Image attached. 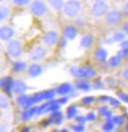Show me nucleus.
Wrapping results in <instances>:
<instances>
[{
  "label": "nucleus",
  "mask_w": 128,
  "mask_h": 132,
  "mask_svg": "<svg viewBox=\"0 0 128 132\" xmlns=\"http://www.w3.org/2000/svg\"><path fill=\"white\" fill-rule=\"evenodd\" d=\"M63 36L66 39H74L77 36V30L74 26H66L63 30Z\"/></svg>",
  "instance_id": "9b49d317"
},
{
  "label": "nucleus",
  "mask_w": 128,
  "mask_h": 132,
  "mask_svg": "<svg viewBox=\"0 0 128 132\" xmlns=\"http://www.w3.org/2000/svg\"><path fill=\"white\" fill-rule=\"evenodd\" d=\"M125 38V33L124 32H115L112 36V40L113 42H122Z\"/></svg>",
  "instance_id": "b1692460"
},
{
  "label": "nucleus",
  "mask_w": 128,
  "mask_h": 132,
  "mask_svg": "<svg viewBox=\"0 0 128 132\" xmlns=\"http://www.w3.org/2000/svg\"><path fill=\"white\" fill-rule=\"evenodd\" d=\"M105 21L109 26H116L122 21V14L119 10H112L108 11L106 15Z\"/></svg>",
  "instance_id": "39448f33"
},
{
  "label": "nucleus",
  "mask_w": 128,
  "mask_h": 132,
  "mask_svg": "<svg viewBox=\"0 0 128 132\" xmlns=\"http://www.w3.org/2000/svg\"><path fill=\"white\" fill-rule=\"evenodd\" d=\"M8 105H9L8 100L6 99L5 97H3V96H0V108L1 109H7Z\"/></svg>",
  "instance_id": "c85d7f7f"
},
{
  "label": "nucleus",
  "mask_w": 128,
  "mask_h": 132,
  "mask_svg": "<svg viewBox=\"0 0 128 132\" xmlns=\"http://www.w3.org/2000/svg\"><path fill=\"white\" fill-rule=\"evenodd\" d=\"M28 71L31 77H38L42 73V67L39 64H32L29 67Z\"/></svg>",
  "instance_id": "4468645a"
},
{
  "label": "nucleus",
  "mask_w": 128,
  "mask_h": 132,
  "mask_svg": "<svg viewBox=\"0 0 128 132\" xmlns=\"http://www.w3.org/2000/svg\"><path fill=\"white\" fill-rule=\"evenodd\" d=\"M86 120H87V118L85 116H78V117H76V121L78 123H81V124H83L84 122H86Z\"/></svg>",
  "instance_id": "f704fd0d"
},
{
  "label": "nucleus",
  "mask_w": 128,
  "mask_h": 132,
  "mask_svg": "<svg viewBox=\"0 0 128 132\" xmlns=\"http://www.w3.org/2000/svg\"><path fill=\"white\" fill-rule=\"evenodd\" d=\"M122 31L125 34H127V35H128V22H125L124 24H123Z\"/></svg>",
  "instance_id": "a19ab883"
},
{
  "label": "nucleus",
  "mask_w": 128,
  "mask_h": 132,
  "mask_svg": "<svg viewBox=\"0 0 128 132\" xmlns=\"http://www.w3.org/2000/svg\"><path fill=\"white\" fill-rule=\"evenodd\" d=\"M113 126H114L113 121H112V120H107V121H106V123L104 124L103 129H104L105 131H110V130H112V129H113Z\"/></svg>",
  "instance_id": "a878e982"
},
{
  "label": "nucleus",
  "mask_w": 128,
  "mask_h": 132,
  "mask_svg": "<svg viewBox=\"0 0 128 132\" xmlns=\"http://www.w3.org/2000/svg\"><path fill=\"white\" fill-rule=\"evenodd\" d=\"M15 35L14 29L9 26H3L0 28V39L2 40H9Z\"/></svg>",
  "instance_id": "1a4fd4ad"
},
{
  "label": "nucleus",
  "mask_w": 128,
  "mask_h": 132,
  "mask_svg": "<svg viewBox=\"0 0 128 132\" xmlns=\"http://www.w3.org/2000/svg\"><path fill=\"white\" fill-rule=\"evenodd\" d=\"M112 121H113V123H114V124L121 125V124H122V122H123V117H122V116H114V117H113Z\"/></svg>",
  "instance_id": "7c9ffc66"
},
{
  "label": "nucleus",
  "mask_w": 128,
  "mask_h": 132,
  "mask_svg": "<svg viewBox=\"0 0 128 132\" xmlns=\"http://www.w3.org/2000/svg\"><path fill=\"white\" fill-rule=\"evenodd\" d=\"M81 46L84 48H89L90 46H92V44H94V37L92 35H84L81 38Z\"/></svg>",
  "instance_id": "ddd939ff"
},
{
  "label": "nucleus",
  "mask_w": 128,
  "mask_h": 132,
  "mask_svg": "<svg viewBox=\"0 0 128 132\" xmlns=\"http://www.w3.org/2000/svg\"><path fill=\"white\" fill-rule=\"evenodd\" d=\"M81 10H82V5L79 0H68L64 2V5L62 7L63 14L68 18H74L78 16Z\"/></svg>",
  "instance_id": "f03ea898"
},
{
  "label": "nucleus",
  "mask_w": 128,
  "mask_h": 132,
  "mask_svg": "<svg viewBox=\"0 0 128 132\" xmlns=\"http://www.w3.org/2000/svg\"><path fill=\"white\" fill-rule=\"evenodd\" d=\"M126 130L128 131V124H127V126H126Z\"/></svg>",
  "instance_id": "37998d69"
},
{
  "label": "nucleus",
  "mask_w": 128,
  "mask_h": 132,
  "mask_svg": "<svg viewBox=\"0 0 128 132\" xmlns=\"http://www.w3.org/2000/svg\"><path fill=\"white\" fill-rule=\"evenodd\" d=\"M58 39H59L58 33L55 31H49V32L45 34V36L42 38V42L47 46H53L57 44Z\"/></svg>",
  "instance_id": "6e6552de"
},
{
  "label": "nucleus",
  "mask_w": 128,
  "mask_h": 132,
  "mask_svg": "<svg viewBox=\"0 0 128 132\" xmlns=\"http://www.w3.org/2000/svg\"><path fill=\"white\" fill-rule=\"evenodd\" d=\"M94 87H95V88H100V87H103V84L100 83V81H97L96 84L94 85Z\"/></svg>",
  "instance_id": "79ce46f5"
},
{
  "label": "nucleus",
  "mask_w": 128,
  "mask_h": 132,
  "mask_svg": "<svg viewBox=\"0 0 128 132\" xmlns=\"http://www.w3.org/2000/svg\"><path fill=\"white\" fill-rule=\"evenodd\" d=\"M31 0H12V3L16 6H25L28 5Z\"/></svg>",
  "instance_id": "cd10ccee"
},
{
  "label": "nucleus",
  "mask_w": 128,
  "mask_h": 132,
  "mask_svg": "<svg viewBox=\"0 0 128 132\" xmlns=\"http://www.w3.org/2000/svg\"><path fill=\"white\" fill-rule=\"evenodd\" d=\"M121 61H122V58H120L118 55H115V56L110 57L107 60V65L109 66L110 68H115V67H118L121 64Z\"/></svg>",
  "instance_id": "a211bd4d"
},
{
  "label": "nucleus",
  "mask_w": 128,
  "mask_h": 132,
  "mask_svg": "<svg viewBox=\"0 0 128 132\" xmlns=\"http://www.w3.org/2000/svg\"><path fill=\"white\" fill-rule=\"evenodd\" d=\"M108 102L110 103V105H112V106H117V105H119L118 101H116V100H114V99H109V98H108Z\"/></svg>",
  "instance_id": "e433bc0d"
},
{
  "label": "nucleus",
  "mask_w": 128,
  "mask_h": 132,
  "mask_svg": "<svg viewBox=\"0 0 128 132\" xmlns=\"http://www.w3.org/2000/svg\"><path fill=\"white\" fill-rule=\"evenodd\" d=\"M70 73L74 77L80 79H91L97 75L96 70L91 66H73L70 69Z\"/></svg>",
  "instance_id": "f257e3e1"
},
{
  "label": "nucleus",
  "mask_w": 128,
  "mask_h": 132,
  "mask_svg": "<svg viewBox=\"0 0 128 132\" xmlns=\"http://www.w3.org/2000/svg\"><path fill=\"white\" fill-rule=\"evenodd\" d=\"M10 15V9L7 6H0V22L5 21Z\"/></svg>",
  "instance_id": "aec40b11"
},
{
  "label": "nucleus",
  "mask_w": 128,
  "mask_h": 132,
  "mask_svg": "<svg viewBox=\"0 0 128 132\" xmlns=\"http://www.w3.org/2000/svg\"><path fill=\"white\" fill-rule=\"evenodd\" d=\"M67 101H68V99H67L66 97H63V98H61L60 100H58L57 102H58V104L59 105H64V104H66Z\"/></svg>",
  "instance_id": "58836bf2"
},
{
  "label": "nucleus",
  "mask_w": 128,
  "mask_h": 132,
  "mask_svg": "<svg viewBox=\"0 0 128 132\" xmlns=\"http://www.w3.org/2000/svg\"><path fill=\"white\" fill-rule=\"evenodd\" d=\"M123 13L128 16V2H126L124 5H123Z\"/></svg>",
  "instance_id": "ea45409f"
},
{
  "label": "nucleus",
  "mask_w": 128,
  "mask_h": 132,
  "mask_svg": "<svg viewBox=\"0 0 128 132\" xmlns=\"http://www.w3.org/2000/svg\"><path fill=\"white\" fill-rule=\"evenodd\" d=\"M29 96H26V95H23V94H21V96L17 99V103L19 104L20 105H22V106H24L25 105V104H26V102H27V100H28Z\"/></svg>",
  "instance_id": "bb28decb"
},
{
  "label": "nucleus",
  "mask_w": 128,
  "mask_h": 132,
  "mask_svg": "<svg viewBox=\"0 0 128 132\" xmlns=\"http://www.w3.org/2000/svg\"><path fill=\"white\" fill-rule=\"evenodd\" d=\"M73 91V87L71 84L69 83H63L60 86H58V88L56 89V93L62 95V96H65L70 94Z\"/></svg>",
  "instance_id": "f8f14e48"
},
{
  "label": "nucleus",
  "mask_w": 128,
  "mask_h": 132,
  "mask_svg": "<svg viewBox=\"0 0 128 132\" xmlns=\"http://www.w3.org/2000/svg\"><path fill=\"white\" fill-rule=\"evenodd\" d=\"M7 51L12 57H19L22 54V44L19 40H11L7 45Z\"/></svg>",
  "instance_id": "423d86ee"
},
{
  "label": "nucleus",
  "mask_w": 128,
  "mask_h": 132,
  "mask_svg": "<svg viewBox=\"0 0 128 132\" xmlns=\"http://www.w3.org/2000/svg\"><path fill=\"white\" fill-rule=\"evenodd\" d=\"M95 58L98 61H100V62L106 61V58H107V52H106V50L105 48H103V47L98 48L95 52Z\"/></svg>",
  "instance_id": "dca6fc26"
},
{
  "label": "nucleus",
  "mask_w": 128,
  "mask_h": 132,
  "mask_svg": "<svg viewBox=\"0 0 128 132\" xmlns=\"http://www.w3.org/2000/svg\"><path fill=\"white\" fill-rule=\"evenodd\" d=\"M86 118H87V120L93 121L96 119V116L93 113V112H90V113H88V116H86Z\"/></svg>",
  "instance_id": "c9c22d12"
},
{
  "label": "nucleus",
  "mask_w": 128,
  "mask_h": 132,
  "mask_svg": "<svg viewBox=\"0 0 128 132\" xmlns=\"http://www.w3.org/2000/svg\"><path fill=\"white\" fill-rule=\"evenodd\" d=\"M49 4L52 8H54L55 10H61L63 5H64V1L63 0H48Z\"/></svg>",
  "instance_id": "412c9836"
},
{
  "label": "nucleus",
  "mask_w": 128,
  "mask_h": 132,
  "mask_svg": "<svg viewBox=\"0 0 128 132\" xmlns=\"http://www.w3.org/2000/svg\"><path fill=\"white\" fill-rule=\"evenodd\" d=\"M45 55H46V50L41 45H38V46L33 47L30 55H29V57H30L31 60L33 61H39L44 59Z\"/></svg>",
  "instance_id": "0eeeda50"
},
{
  "label": "nucleus",
  "mask_w": 128,
  "mask_h": 132,
  "mask_svg": "<svg viewBox=\"0 0 128 132\" xmlns=\"http://www.w3.org/2000/svg\"><path fill=\"white\" fill-rule=\"evenodd\" d=\"M77 114V108L75 105H70L66 110V116L67 118L71 119L74 116Z\"/></svg>",
  "instance_id": "5701e85b"
},
{
  "label": "nucleus",
  "mask_w": 128,
  "mask_h": 132,
  "mask_svg": "<svg viewBox=\"0 0 128 132\" xmlns=\"http://www.w3.org/2000/svg\"><path fill=\"white\" fill-rule=\"evenodd\" d=\"M108 12V5L105 0H96L92 6V13L95 17H104Z\"/></svg>",
  "instance_id": "20e7f679"
},
{
  "label": "nucleus",
  "mask_w": 128,
  "mask_h": 132,
  "mask_svg": "<svg viewBox=\"0 0 128 132\" xmlns=\"http://www.w3.org/2000/svg\"><path fill=\"white\" fill-rule=\"evenodd\" d=\"M27 90V86L23 81H16L13 84V92L21 95Z\"/></svg>",
  "instance_id": "2eb2a0df"
},
{
  "label": "nucleus",
  "mask_w": 128,
  "mask_h": 132,
  "mask_svg": "<svg viewBox=\"0 0 128 132\" xmlns=\"http://www.w3.org/2000/svg\"><path fill=\"white\" fill-rule=\"evenodd\" d=\"M94 102V97H85L83 100H82V103L85 104V105H89L91 103Z\"/></svg>",
  "instance_id": "473e14b6"
},
{
  "label": "nucleus",
  "mask_w": 128,
  "mask_h": 132,
  "mask_svg": "<svg viewBox=\"0 0 128 132\" xmlns=\"http://www.w3.org/2000/svg\"><path fill=\"white\" fill-rule=\"evenodd\" d=\"M121 75H122V78L126 81V82H128V65L125 66L124 68H123L122 72H121Z\"/></svg>",
  "instance_id": "2f4dec72"
},
{
  "label": "nucleus",
  "mask_w": 128,
  "mask_h": 132,
  "mask_svg": "<svg viewBox=\"0 0 128 132\" xmlns=\"http://www.w3.org/2000/svg\"><path fill=\"white\" fill-rule=\"evenodd\" d=\"M30 11L36 17H42L46 14L47 7L42 0H35L30 6Z\"/></svg>",
  "instance_id": "7ed1b4c3"
},
{
  "label": "nucleus",
  "mask_w": 128,
  "mask_h": 132,
  "mask_svg": "<svg viewBox=\"0 0 128 132\" xmlns=\"http://www.w3.org/2000/svg\"><path fill=\"white\" fill-rule=\"evenodd\" d=\"M121 48L128 50V40H124L123 39L122 42H121Z\"/></svg>",
  "instance_id": "4c0bfd02"
},
{
  "label": "nucleus",
  "mask_w": 128,
  "mask_h": 132,
  "mask_svg": "<svg viewBox=\"0 0 128 132\" xmlns=\"http://www.w3.org/2000/svg\"><path fill=\"white\" fill-rule=\"evenodd\" d=\"M117 55H118L120 58H122V59L123 58H126V57H128V50L121 48V50L117 52Z\"/></svg>",
  "instance_id": "c756f323"
},
{
  "label": "nucleus",
  "mask_w": 128,
  "mask_h": 132,
  "mask_svg": "<svg viewBox=\"0 0 128 132\" xmlns=\"http://www.w3.org/2000/svg\"><path fill=\"white\" fill-rule=\"evenodd\" d=\"M74 131H83L84 130V125L81 123H78V125H74L72 127Z\"/></svg>",
  "instance_id": "72a5a7b5"
},
{
  "label": "nucleus",
  "mask_w": 128,
  "mask_h": 132,
  "mask_svg": "<svg viewBox=\"0 0 128 132\" xmlns=\"http://www.w3.org/2000/svg\"><path fill=\"white\" fill-rule=\"evenodd\" d=\"M49 120L52 121L54 124H60L62 123V120H63V116H62V113L59 112V111H52L51 112V116L49 117Z\"/></svg>",
  "instance_id": "f3484780"
},
{
  "label": "nucleus",
  "mask_w": 128,
  "mask_h": 132,
  "mask_svg": "<svg viewBox=\"0 0 128 132\" xmlns=\"http://www.w3.org/2000/svg\"><path fill=\"white\" fill-rule=\"evenodd\" d=\"M76 88L81 91H89L91 89V84L86 79H82L76 83Z\"/></svg>",
  "instance_id": "6ab92c4d"
},
{
  "label": "nucleus",
  "mask_w": 128,
  "mask_h": 132,
  "mask_svg": "<svg viewBox=\"0 0 128 132\" xmlns=\"http://www.w3.org/2000/svg\"><path fill=\"white\" fill-rule=\"evenodd\" d=\"M27 67V64L25 62H22V61H17L13 64V69L14 71L16 72H22L26 69Z\"/></svg>",
  "instance_id": "4be33fe9"
},
{
  "label": "nucleus",
  "mask_w": 128,
  "mask_h": 132,
  "mask_svg": "<svg viewBox=\"0 0 128 132\" xmlns=\"http://www.w3.org/2000/svg\"><path fill=\"white\" fill-rule=\"evenodd\" d=\"M42 96H44V100H52L55 96V91L48 90V91L42 92Z\"/></svg>",
  "instance_id": "393cba45"
},
{
  "label": "nucleus",
  "mask_w": 128,
  "mask_h": 132,
  "mask_svg": "<svg viewBox=\"0 0 128 132\" xmlns=\"http://www.w3.org/2000/svg\"><path fill=\"white\" fill-rule=\"evenodd\" d=\"M13 84H14V82H13L12 78L10 77L0 79V87L8 95H11V92L13 91Z\"/></svg>",
  "instance_id": "9d476101"
}]
</instances>
